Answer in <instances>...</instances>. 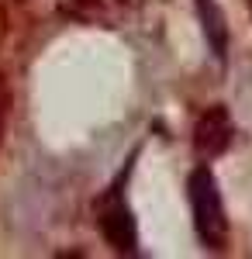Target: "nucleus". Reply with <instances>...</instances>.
Masks as SVG:
<instances>
[{"label": "nucleus", "instance_id": "1", "mask_svg": "<svg viewBox=\"0 0 252 259\" xmlns=\"http://www.w3.org/2000/svg\"><path fill=\"white\" fill-rule=\"evenodd\" d=\"M190 211H194V232L197 239L204 242L211 252L225 249L228 239V221H225V204H221V190H218V180L207 166H197L190 173Z\"/></svg>", "mask_w": 252, "mask_h": 259}, {"label": "nucleus", "instance_id": "2", "mask_svg": "<svg viewBox=\"0 0 252 259\" xmlns=\"http://www.w3.org/2000/svg\"><path fill=\"white\" fill-rule=\"evenodd\" d=\"M232 135H235V124H232L228 107H225V104H211L194 124V149L204 159H214V156L228 152Z\"/></svg>", "mask_w": 252, "mask_h": 259}, {"label": "nucleus", "instance_id": "3", "mask_svg": "<svg viewBox=\"0 0 252 259\" xmlns=\"http://www.w3.org/2000/svg\"><path fill=\"white\" fill-rule=\"evenodd\" d=\"M100 235L121 252L135 249V218H132V207L117 194H111L104 200V207H100Z\"/></svg>", "mask_w": 252, "mask_h": 259}, {"label": "nucleus", "instance_id": "4", "mask_svg": "<svg viewBox=\"0 0 252 259\" xmlns=\"http://www.w3.org/2000/svg\"><path fill=\"white\" fill-rule=\"evenodd\" d=\"M194 7H197V21L204 28V38L211 45L214 59L225 62V56H228V24H225V14H221L218 0H194Z\"/></svg>", "mask_w": 252, "mask_h": 259}, {"label": "nucleus", "instance_id": "5", "mask_svg": "<svg viewBox=\"0 0 252 259\" xmlns=\"http://www.w3.org/2000/svg\"><path fill=\"white\" fill-rule=\"evenodd\" d=\"M0 124H4V118H0Z\"/></svg>", "mask_w": 252, "mask_h": 259}, {"label": "nucleus", "instance_id": "6", "mask_svg": "<svg viewBox=\"0 0 252 259\" xmlns=\"http://www.w3.org/2000/svg\"><path fill=\"white\" fill-rule=\"evenodd\" d=\"M249 4H252V0H249Z\"/></svg>", "mask_w": 252, "mask_h": 259}]
</instances>
